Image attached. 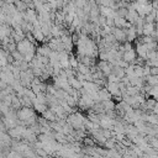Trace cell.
Returning a JSON list of instances; mask_svg holds the SVG:
<instances>
[{
    "instance_id": "cell-3",
    "label": "cell",
    "mask_w": 158,
    "mask_h": 158,
    "mask_svg": "<svg viewBox=\"0 0 158 158\" xmlns=\"http://www.w3.org/2000/svg\"><path fill=\"white\" fill-rule=\"evenodd\" d=\"M136 58H137V52H136L135 47L122 53V59H123V60H126V62H128L130 64H131Z\"/></svg>"
},
{
    "instance_id": "cell-10",
    "label": "cell",
    "mask_w": 158,
    "mask_h": 158,
    "mask_svg": "<svg viewBox=\"0 0 158 158\" xmlns=\"http://www.w3.org/2000/svg\"><path fill=\"white\" fill-rule=\"evenodd\" d=\"M107 81H109V83H120V81H121V79H120V78H117L114 73H111V74L107 77Z\"/></svg>"
},
{
    "instance_id": "cell-5",
    "label": "cell",
    "mask_w": 158,
    "mask_h": 158,
    "mask_svg": "<svg viewBox=\"0 0 158 158\" xmlns=\"http://www.w3.org/2000/svg\"><path fill=\"white\" fill-rule=\"evenodd\" d=\"M112 73H114L117 78H120L121 80H122V78L126 77L125 68H122V67H120V65H114V68H112Z\"/></svg>"
},
{
    "instance_id": "cell-11",
    "label": "cell",
    "mask_w": 158,
    "mask_h": 158,
    "mask_svg": "<svg viewBox=\"0 0 158 158\" xmlns=\"http://www.w3.org/2000/svg\"><path fill=\"white\" fill-rule=\"evenodd\" d=\"M147 75H151V67L149 65H143V77H147Z\"/></svg>"
},
{
    "instance_id": "cell-12",
    "label": "cell",
    "mask_w": 158,
    "mask_h": 158,
    "mask_svg": "<svg viewBox=\"0 0 158 158\" xmlns=\"http://www.w3.org/2000/svg\"><path fill=\"white\" fill-rule=\"evenodd\" d=\"M151 2H152L153 9H154V10H158V0H152Z\"/></svg>"
},
{
    "instance_id": "cell-8",
    "label": "cell",
    "mask_w": 158,
    "mask_h": 158,
    "mask_svg": "<svg viewBox=\"0 0 158 158\" xmlns=\"http://www.w3.org/2000/svg\"><path fill=\"white\" fill-rule=\"evenodd\" d=\"M77 72L81 73V74H89V73H91V72H90V67H88V65H85V64H83V63L79 64V67L77 68Z\"/></svg>"
},
{
    "instance_id": "cell-4",
    "label": "cell",
    "mask_w": 158,
    "mask_h": 158,
    "mask_svg": "<svg viewBox=\"0 0 158 158\" xmlns=\"http://www.w3.org/2000/svg\"><path fill=\"white\" fill-rule=\"evenodd\" d=\"M138 17H139V14H138L137 10H135V9H128V14H127V16H126V20H127L128 22H131V23L133 25Z\"/></svg>"
},
{
    "instance_id": "cell-6",
    "label": "cell",
    "mask_w": 158,
    "mask_h": 158,
    "mask_svg": "<svg viewBox=\"0 0 158 158\" xmlns=\"http://www.w3.org/2000/svg\"><path fill=\"white\" fill-rule=\"evenodd\" d=\"M144 80H146V83L147 84H149V85H152V86H154V85H158V75H147V77H144Z\"/></svg>"
},
{
    "instance_id": "cell-2",
    "label": "cell",
    "mask_w": 158,
    "mask_h": 158,
    "mask_svg": "<svg viewBox=\"0 0 158 158\" xmlns=\"http://www.w3.org/2000/svg\"><path fill=\"white\" fill-rule=\"evenodd\" d=\"M112 35L115 36L116 41L120 42V43H123L127 41V35H126V31L125 28H118V27H114L112 28Z\"/></svg>"
},
{
    "instance_id": "cell-1",
    "label": "cell",
    "mask_w": 158,
    "mask_h": 158,
    "mask_svg": "<svg viewBox=\"0 0 158 158\" xmlns=\"http://www.w3.org/2000/svg\"><path fill=\"white\" fill-rule=\"evenodd\" d=\"M106 89L109 90V93L112 95V98H122V91L120 89L118 83H107Z\"/></svg>"
},
{
    "instance_id": "cell-7",
    "label": "cell",
    "mask_w": 158,
    "mask_h": 158,
    "mask_svg": "<svg viewBox=\"0 0 158 158\" xmlns=\"http://www.w3.org/2000/svg\"><path fill=\"white\" fill-rule=\"evenodd\" d=\"M15 6H16V9L19 11H26L28 9V4L25 2L23 0H16L15 1Z\"/></svg>"
},
{
    "instance_id": "cell-9",
    "label": "cell",
    "mask_w": 158,
    "mask_h": 158,
    "mask_svg": "<svg viewBox=\"0 0 158 158\" xmlns=\"http://www.w3.org/2000/svg\"><path fill=\"white\" fill-rule=\"evenodd\" d=\"M116 14H117V16L126 19V16H127V14H128V9H127V7H120V9L116 10Z\"/></svg>"
}]
</instances>
